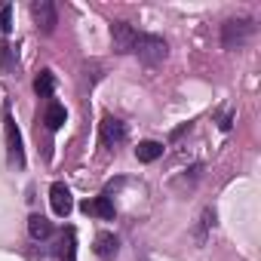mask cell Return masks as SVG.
<instances>
[{"mask_svg": "<svg viewBox=\"0 0 261 261\" xmlns=\"http://www.w3.org/2000/svg\"><path fill=\"white\" fill-rule=\"evenodd\" d=\"M148 68H157L166 56H169V43L160 37V34H145V31H136V40H133V49Z\"/></svg>", "mask_w": 261, "mask_h": 261, "instance_id": "obj_1", "label": "cell"}, {"mask_svg": "<svg viewBox=\"0 0 261 261\" xmlns=\"http://www.w3.org/2000/svg\"><path fill=\"white\" fill-rule=\"evenodd\" d=\"M252 31H255V25L249 19H227L221 25V46L224 49H240V46H246Z\"/></svg>", "mask_w": 261, "mask_h": 261, "instance_id": "obj_2", "label": "cell"}, {"mask_svg": "<svg viewBox=\"0 0 261 261\" xmlns=\"http://www.w3.org/2000/svg\"><path fill=\"white\" fill-rule=\"evenodd\" d=\"M31 16H34L37 31H43V34H53L56 25H59V10H56L53 0H34V4H31Z\"/></svg>", "mask_w": 261, "mask_h": 261, "instance_id": "obj_3", "label": "cell"}, {"mask_svg": "<svg viewBox=\"0 0 261 261\" xmlns=\"http://www.w3.org/2000/svg\"><path fill=\"white\" fill-rule=\"evenodd\" d=\"M98 136H101V145H105V148H120V145L126 142V123L108 114V117L98 123Z\"/></svg>", "mask_w": 261, "mask_h": 261, "instance_id": "obj_4", "label": "cell"}, {"mask_svg": "<svg viewBox=\"0 0 261 261\" xmlns=\"http://www.w3.org/2000/svg\"><path fill=\"white\" fill-rule=\"evenodd\" d=\"M7 148H10V163L13 166H25V148H22V133L13 117H7Z\"/></svg>", "mask_w": 261, "mask_h": 261, "instance_id": "obj_5", "label": "cell"}, {"mask_svg": "<svg viewBox=\"0 0 261 261\" xmlns=\"http://www.w3.org/2000/svg\"><path fill=\"white\" fill-rule=\"evenodd\" d=\"M49 203H53V212H56L59 218H68V215H71L74 200H71V191H68L65 181H56V185L49 188Z\"/></svg>", "mask_w": 261, "mask_h": 261, "instance_id": "obj_6", "label": "cell"}, {"mask_svg": "<svg viewBox=\"0 0 261 261\" xmlns=\"http://www.w3.org/2000/svg\"><path fill=\"white\" fill-rule=\"evenodd\" d=\"M133 40H136V28L129 22H114L111 25V43L117 53H129L133 49Z\"/></svg>", "mask_w": 261, "mask_h": 261, "instance_id": "obj_7", "label": "cell"}, {"mask_svg": "<svg viewBox=\"0 0 261 261\" xmlns=\"http://www.w3.org/2000/svg\"><path fill=\"white\" fill-rule=\"evenodd\" d=\"M80 209L86 212V215H98V218H105V221H111L117 212H114V203H111V197L108 194H101V197H92V200H83L80 203Z\"/></svg>", "mask_w": 261, "mask_h": 261, "instance_id": "obj_8", "label": "cell"}, {"mask_svg": "<svg viewBox=\"0 0 261 261\" xmlns=\"http://www.w3.org/2000/svg\"><path fill=\"white\" fill-rule=\"evenodd\" d=\"M68 120V111H65V105H59V101H49L46 108H43V126L49 129V133H56V129H62V123Z\"/></svg>", "mask_w": 261, "mask_h": 261, "instance_id": "obj_9", "label": "cell"}, {"mask_svg": "<svg viewBox=\"0 0 261 261\" xmlns=\"http://www.w3.org/2000/svg\"><path fill=\"white\" fill-rule=\"evenodd\" d=\"M92 249H95V255H98V258H114V255H117V249H120V240H117L114 233L101 230V233L95 237V246H92Z\"/></svg>", "mask_w": 261, "mask_h": 261, "instance_id": "obj_10", "label": "cell"}, {"mask_svg": "<svg viewBox=\"0 0 261 261\" xmlns=\"http://www.w3.org/2000/svg\"><path fill=\"white\" fill-rule=\"evenodd\" d=\"M136 157H139V163H154V160L163 157V145L160 142H139Z\"/></svg>", "mask_w": 261, "mask_h": 261, "instance_id": "obj_11", "label": "cell"}, {"mask_svg": "<svg viewBox=\"0 0 261 261\" xmlns=\"http://www.w3.org/2000/svg\"><path fill=\"white\" fill-rule=\"evenodd\" d=\"M28 233L34 240H49L53 237V221H46L43 215H31L28 218Z\"/></svg>", "mask_w": 261, "mask_h": 261, "instance_id": "obj_12", "label": "cell"}, {"mask_svg": "<svg viewBox=\"0 0 261 261\" xmlns=\"http://www.w3.org/2000/svg\"><path fill=\"white\" fill-rule=\"evenodd\" d=\"M34 92H37L40 98H53V92H56V77H53V71H40V74L34 77Z\"/></svg>", "mask_w": 261, "mask_h": 261, "instance_id": "obj_13", "label": "cell"}, {"mask_svg": "<svg viewBox=\"0 0 261 261\" xmlns=\"http://www.w3.org/2000/svg\"><path fill=\"white\" fill-rule=\"evenodd\" d=\"M212 224H215V212H212V209H203V215H200V230H197V243H206V233H209Z\"/></svg>", "mask_w": 261, "mask_h": 261, "instance_id": "obj_14", "label": "cell"}, {"mask_svg": "<svg viewBox=\"0 0 261 261\" xmlns=\"http://www.w3.org/2000/svg\"><path fill=\"white\" fill-rule=\"evenodd\" d=\"M62 249H59V255H62V261H74V230L68 227L65 230V237H62V243H59Z\"/></svg>", "mask_w": 261, "mask_h": 261, "instance_id": "obj_15", "label": "cell"}, {"mask_svg": "<svg viewBox=\"0 0 261 261\" xmlns=\"http://www.w3.org/2000/svg\"><path fill=\"white\" fill-rule=\"evenodd\" d=\"M0 31H4V34L13 31V7H10V4L0 10Z\"/></svg>", "mask_w": 261, "mask_h": 261, "instance_id": "obj_16", "label": "cell"}, {"mask_svg": "<svg viewBox=\"0 0 261 261\" xmlns=\"http://www.w3.org/2000/svg\"><path fill=\"white\" fill-rule=\"evenodd\" d=\"M0 65H4V71H10V68L16 65V59H13V46H10V43H0Z\"/></svg>", "mask_w": 261, "mask_h": 261, "instance_id": "obj_17", "label": "cell"}, {"mask_svg": "<svg viewBox=\"0 0 261 261\" xmlns=\"http://www.w3.org/2000/svg\"><path fill=\"white\" fill-rule=\"evenodd\" d=\"M218 126H221V133H227V129H230V126H233V114H224V117H221V123H218Z\"/></svg>", "mask_w": 261, "mask_h": 261, "instance_id": "obj_18", "label": "cell"}]
</instances>
